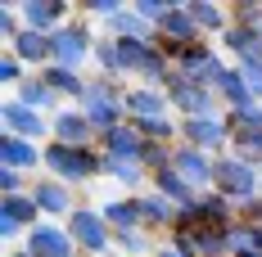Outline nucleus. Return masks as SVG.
I'll return each mask as SVG.
<instances>
[{
	"label": "nucleus",
	"instance_id": "1",
	"mask_svg": "<svg viewBox=\"0 0 262 257\" xmlns=\"http://www.w3.org/2000/svg\"><path fill=\"white\" fill-rule=\"evenodd\" d=\"M127 81H113V77H95L86 81V95L77 100V108L91 118V127H95V135H108V131L127 127Z\"/></svg>",
	"mask_w": 262,
	"mask_h": 257
},
{
	"label": "nucleus",
	"instance_id": "2",
	"mask_svg": "<svg viewBox=\"0 0 262 257\" xmlns=\"http://www.w3.org/2000/svg\"><path fill=\"white\" fill-rule=\"evenodd\" d=\"M46 176L63 180V185H86V180L104 176V154H100V145L95 149H73V145L46 140Z\"/></svg>",
	"mask_w": 262,
	"mask_h": 257
},
{
	"label": "nucleus",
	"instance_id": "3",
	"mask_svg": "<svg viewBox=\"0 0 262 257\" xmlns=\"http://www.w3.org/2000/svg\"><path fill=\"white\" fill-rule=\"evenodd\" d=\"M212 190L217 194H226L231 203H249V199H258L262 194V172L258 167H249L244 158L235 154H222L217 158V167H212Z\"/></svg>",
	"mask_w": 262,
	"mask_h": 257
},
{
	"label": "nucleus",
	"instance_id": "4",
	"mask_svg": "<svg viewBox=\"0 0 262 257\" xmlns=\"http://www.w3.org/2000/svg\"><path fill=\"white\" fill-rule=\"evenodd\" d=\"M63 230L73 235V244H77L86 257H108V253H113V230H108V221H104L100 207L81 203L77 212L63 221Z\"/></svg>",
	"mask_w": 262,
	"mask_h": 257
},
{
	"label": "nucleus",
	"instance_id": "5",
	"mask_svg": "<svg viewBox=\"0 0 262 257\" xmlns=\"http://www.w3.org/2000/svg\"><path fill=\"white\" fill-rule=\"evenodd\" d=\"M50 45H54L50 63H59V68H77L81 73V63L95 59V45H100V41L91 36V23H86V18H73V23H63L50 36Z\"/></svg>",
	"mask_w": 262,
	"mask_h": 257
},
{
	"label": "nucleus",
	"instance_id": "6",
	"mask_svg": "<svg viewBox=\"0 0 262 257\" xmlns=\"http://www.w3.org/2000/svg\"><path fill=\"white\" fill-rule=\"evenodd\" d=\"M181 145H194V149H204V154H212V158L231 154V122H226V113L181 118Z\"/></svg>",
	"mask_w": 262,
	"mask_h": 257
},
{
	"label": "nucleus",
	"instance_id": "7",
	"mask_svg": "<svg viewBox=\"0 0 262 257\" xmlns=\"http://www.w3.org/2000/svg\"><path fill=\"white\" fill-rule=\"evenodd\" d=\"M167 100H172V113H177V118H208V113H222V108H217L222 95H217L212 86H199V81L181 77V73H172V81H167Z\"/></svg>",
	"mask_w": 262,
	"mask_h": 257
},
{
	"label": "nucleus",
	"instance_id": "8",
	"mask_svg": "<svg viewBox=\"0 0 262 257\" xmlns=\"http://www.w3.org/2000/svg\"><path fill=\"white\" fill-rule=\"evenodd\" d=\"M231 63H226V54L217 50L212 41H199V45H185L181 54H177V73L190 81H199V86H212L217 90V81H222V73H226Z\"/></svg>",
	"mask_w": 262,
	"mask_h": 257
},
{
	"label": "nucleus",
	"instance_id": "9",
	"mask_svg": "<svg viewBox=\"0 0 262 257\" xmlns=\"http://www.w3.org/2000/svg\"><path fill=\"white\" fill-rule=\"evenodd\" d=\"M27 194L36 199L41 212H46V221H68L81 207V199L73 194V185H63V180H54V176H32V190H27Z\"/></svg>",
	"mask_w": 262,
	"mask_h": 257
},
{
	"label": "nucleus",
	"instance_id": "10",
	"mask_svg": "<svg viewBox=\"0 0 262 257\" xmlns=\"http://www.w3.org/2000/svg\"><path fill=\"white\" fill-rule=\"evenodd\" d=\"M50 140H59V145H73V149H95L100 145V135H95V127H91V118L81 113L77 104L68 108H59L50 118Z\"/></svg>",
	"mask_w": 262,
	"mask_h": 257
},
{
	"label": "nucleus",
	"instance_id": "11",
	"mask_svg": "<svg viewBox=\"0 0 262 257\" xmlns=\"http://www.w3.org/2000/svg\"><path fill=\"white\" fill-rule=\"evenodd\" d=\"M0 131H9V135H23V140H46L50 135V118L46 113H36V108H27V104H18L14 95L0 104Z\"/></svg>",
	"mask_w": 262,
	"mask_h": 257
},
{
	"label": "nucleus",
	"instance_id": "12",
	"mask_svg": "<svg viewBox=\"0 0 262 257\" xmlns=\"http://www.w3.org/2000/svg\"><path fill=\"white\" fill-rule=\"evenodd\" d=\"M131 199H136V207H140V226H145L149 235H163V239H167V235L177 230V217H181V207L172 203V199H163L158 190L131 194Z\"/></svg>",
	"mask_w": 262,
	"mask_h": 257
},
{
	"label": "nucleus",
	"instance_id": "13",
	"mask_svg": "<svg viewBox=\"0 0 262 257\" xmlns=\"http://www.w3.org/2000/svg\"><path fill=\"white\" fill-rule=\"evenodd\" d=\"M0 167L32 176L36 167H46V145H36V140H23V135H9V131H0Z\"/></svg>",
	"mask_w": 262,
	"mask_h": 257
},
{
	"label": "nucleus",
	"instance_id": "14",
	"mask_svg": "<svg viewBox=\"0 0 262 257\" xmlns=\"http://www.w3.org/2000/svg\"><path fill=\"white\" fill-rule=\"evenodd\" d=\"M23 248H27L32 257H77V253H81L77 244H73V235L63 230L59 221H41L36 230H27Z\"/></svg>",
	"mask_w": 262,
	"mask_h": 257
},
{
	"label": "nucleus",
	"instance_id": "15",
	"mask_svg": "<svg viewBox=\"0 0 262 257\" xmlns=\"http://www.w3.org/2000/svg\"><path fill=\"white\" fill-rule=\"evenodd\" d=\"M18 14H23V23L32 32H41V36H54L63 23H73L68 14H73V5L68 0H18Z\"/></svg>",
	"mask_w": 262,
	"mask_h": 257
},
{
	"label": "nucleus",
	"instance_id": "16",
	"mask_svg": "<svg viewBox=\"0 0 262 257\" xmlns=\"http://www.w3.org/2000/svg\"><path fill=\"white\" fill-rule=\"evenodd\" d=\"M172 167H177L199 194H208V190H212V167H217V158H212V154L194 149V145H177V149H172Z\"/></svg>",
	"mask_w": 262,
	"mask_h": 257
},
{
	"label": "nucleus",
	"instance_id": "17",
	"mask_svg": "<svg viewBox=\"0 0 262 257\" xmlns=\"http://www.w3.org/2000/svg\"><path fill=\"white\" fill-rule=\"evenodd\" d=\"M172 235H185L199 257H231V226L194 221V226H181V230H172Z\"/></svg>",
	"mask_w": 262,
	"mask_h": 257
},
{
	"label": "nucleus",
	"instance_id": "18",
	"mask_svg": "<svg viewBox=\"0 0 262 257\" xmlns=\"http://www.w3.org/2000/svg\"><path fill=\"white\" fill-rule=\"evenodd\" d=\"M145 118H177L167 90H149V86H131L127 90V122H145Z\"/></svg>",
	"mask_w": 262,
	"mask_h": 257
},
{
	"label": "nucleus",
	"instance_id": "19",
	"mask_svg": "<svg viewBox=\"0 0 262 257\" xmlns=\"http://www.w3.org/2000/svg\"><path fill=\"white\" fill-rule=\"evenodd\" d=\"M149 190H158L163 199H172L181 212L199 203V190H194V185H190V180H185L177 167H163V172H154V176H149Z\"/></svg>",
	"mask_w": 262,
	"mask_h": 257
},
{
	"label": "nucleus",
	"instance_id": "20",
	"mask_svg": "<svg viewBox=\"0 0 262 257\" xmlns=\"http://www.w3.org/2000/svg\"><path fill=\"white\" fill-rule=\"evenodd\" d=\"M217 95H222V113H244V108H253V90H249V81H244V73H239V63H231L226 73H222V81H217Z\"/></svg>",
	"mask_w": 262,
	"mask_h": 257
},
{
	"label": "nucleus",
	"instance_id": "21",
	"mask_svg": "<svg viewBox=\"0 0 262 257\" xmlns=\"http://www.w3.org/2000/svg\"><path fill=\"white\" fill-rule=\"evenodd\" d=\"M100 212H104V221H108V230H113V235L145 230V226H140V207H136V199H131V194L104 199V203H100ZM145 235H149V230H145Z\"/></svg>",
	"mask_w": 262,
	"mask_h": 257
},
{
	"label": "nucleus",
	"instance_id": "22",
	"mask_svg": "<svg viewBox=\"0 0 262 257\" xmlns=\"http://www.w3.org/2000/svg\"><path fill=\"white\" fill-rule=\"evenodd\" d=\"M185 9H190V18L199 23V32H204L208 41L231 27V5H217V0H185Z\"/></svg>",
	"mask_w": 262,
	"mask_h": 257
},
{
	"label": "nucleus",
	"instance_id": "23",
	"mask_svg": "<svg viewBox=\"0 0 262 257\" xmlns=\"http://www.w3.org/2000/svg\"><path fill=\"white\" fill-rule=\"evenodd\" d=\"M140 149H145V140H140V131L131 127H118L108 131V135H100V154L104 158H122V162H140Z\"/></svg>",
	"mask_w": 262,
	"mask_h": 257
},
{
	"label": "nucleus",
	"instance_id": "24",
	"mask_svg": "<svg viewBox=\"0 0 262 257\" xmlns=\"http://www.w3.org/2000/svg\"><path fill=\"white\" fill-rule=\"evenodd\" d=\"M36 77L46 81V86H50V90H54V95H59V100L68 95V100H73V104H77L81 95H86V81H91V77H81L77 68H59V63H46V68H41Z\"/></svg>",
	"mask_w": 262,
	"mask_h": 257
},
{
	"label": "nucleus",
	"instance_id": "25",
	"mask_svg": "<svg viewBox=\"0 0 262 257\" xmlns=\"http://www.w3.org/2000/svg\"><path fill=\"white\" fill-rule=\"evenodd\" d=\"M222 54H235V63H244V59H253V54H262V36L258 27H244V23H231L222 36Z\"/></svg>",
	"mask_w": 262,
	"mask_h": 257
},
{
	"label": "nucleus",
	"instance_id": "26",
	"mask_svg": "<svg viewBox=\"0 0 262 257\" xmlns=\"http://www.w3.org/2000/svg\"><path fill=\"white\" fill-rule=\"evenodd\" d=\"M14 100L18 104H27V108H36V113H59V108H63V100H59V95H54L50 86H46V81L36 77V73H27V81L23 86H18V90H14Z\"/></svg>",
	"mask_w": 262,
	"mask_h": 257
},
{
	"label": "nucleus",
	"instance_id": "27",
	"mask_svg": "<svg viewBox=\"0 0 262 257\" xmlns=\"http://www.w3.org/2000/svg\"><path fill=\"white\" fill-rule=\"evenodd\" d=\"M104 27H108V36H113V41H154V23H145L131 5H127V9H118Z\"/></svg>",
	"mask_w": 262,
	"mask_h": 257
},
{
	"label": "nucleus",
	"instance_id": "28",
	"mask_svg": "<svg viewBox=\"0 0 262 257\" xmlns=\"http://www.w3.org/2000/svg\"><path fill=\"white\" fill-rule=\"evenodd\" d=\"M0 217L14 221V226H23V230H36V226L46 221V212L36 207L32 194H9V199H0Z\"/></svg>",
	"mask_w": 262,
	"mask_h": 257
},
{
	"label": "nucleus",
	"instance_id": "29",
	"mask_svg": "<svg viewBox=\"0 0 262 257\" xmlns=\"http://www.w3.org/2000/svg\"><path fill=\"white\" fill-rule=\"evenodd\" d=\"M104 176L118 180L127 194H145L149 190V172L140 167V162H122V158H104Z\"/></svg>",
	"mask_w": 262,
	"mask_h": 257
},
{
	"label": "nucleus",
	"instance_id": "30",
	"mask_svg": "<svg viewBox=\"0 0 262 257\" xmlns=\"http://www.w3.org/2000/svg\"><path fill=\"white\" fill-rule=\"evenodd\" d=\"M95 68H100V77L127 81V63H122V54H118V41H113V36H100V45H95Z\"/></svg>",
	"mask_w": 262,
	"mask_h": 257
},
{
	"label": "nucleus",
	"instance_id": "31",
	"mask_svg": "<svg viewBox=\"0 0 262 257\" xmlns=\"http://www.w3.org/2000/svg\"><path fill=\"white\" fill-rule=\"evenodd\" d=\"M154 244L158 239H149L145 230H131V235H113V248L127 257H154Z\"/></svg>",
	"mask_w": 262,
	"mask_h": 257
},
{
	"label": "nucleus",
	"instance_id": "32",
	"mask_svg": "<svg viewBox=\"0 0 262 257\" xmlns=\"http://www.w3.org/2000/svg\"><path fill=\"white\" fill-rule=\"evenodd\" d=\"M27 73H32V68H27L18 54H9V50L0 54V86H5V90H18L27 81Z\"/></svg>",
	"mask_w": 262,
	"mask_h": 257
},
{
	"label": "nucleus",
	"instance_id": "33",
	"mask_svg": "<svg viewBox=\"0 0 262 257\" xmlns=\"http://www.w3.org/2000/svg\"><path fill=\"white\" fill-rule=\"evenodd\" d=\"M172 149L177 145H145L140 149V167L154 176V172H163V167H172Z\"/></svg>",
	"mask_w": 262,
	"mask_h": 257
},
{
	"label": "nucleus",
	"instance_id": "34",
	"mask_svg": "<svg viewBox=\"0 0 262 257\" xmlns=\"http://www.w3.org/2000/svg\"><path fill=\"white\" fill-rule=\"evenodd\" d=\"M226 122H231V131H253V135H262V104L244 108V113H226Z\"/></svg>",
	"mask_w": 262,
	"mask_h": 257
},
{
	"label": "nucleus",
	"instance_id": "35",
	"mask_svg": "<svg viewBox=\"0 0 262 257\" xmlns=\"http://www.w3.org/2000/svg\"><path fill=\"white\" fill-rule=\"evenodd\" d=\"M27 190H32V176L0 167V199H9V194H27Z\"/></svg>",
	"mask_w": 262,
	"mask_h": 257
},
{
	"label": "nucleus",
	"instance_id": "36",
	"mask_svg": "<svg viewBox=\"0 0 262 257\" xmlns=\"http://www.w3.org/2000/svg\"><path fill=\"white\" fill-rule=\"evenodd\" d=\"M77 9H81V14H91V18H104V23H108V18H113L118 9H127V5H122V0H81Z\"/></svg>",
	"mask_w": 262,
	"mask_h": 257
},
{
	"label": "nucleus",
	"instance_id": "37",
	"mask_svg": "<svg viewBox=\"0 0 262 257\" xmlns=\"http://www.w3.org/2000/svg\"><path fill=\"white\" fill-rule=\"evenodd\" d=\"M239 221L262 226V194H258V199H249V203H239Z\"/></svg>",
	"mask_w": 262,
	"mask_h": 257
},
{
	"label": "nucleus",
	"instance_id": "38",
	"mask_svg": "<svg viewBox=\"0 0 262 257\" xmlns=\"http://www.w3.org/2000/svg\"><path fill=\"white\" fill-rule=\"evenodd\" d=\"M5 257H32V253H27L23 244H18V248H9V253H5Z\"/></svg>",
	"mask_w": 262,
	"mask_h": 257
},
{
	"label": "nucleus",
	"instance_id": "39",
	"mask_svg": "<svg viewBox=\"0 0 262 257\" xmlns=\"http://www.w3.org/2000/svg\"><path fill=\"white\" fill-rule=\"evenodd\" d=\"M235 257H262V253H258V248H244V253H235Z\"/></svg>",
	"mask_w": 262,
	"mask_h": 257
},
{
	"label": "nucleus",
	"instance_id": "40",
	"mask_svg": "<svg viewBox=\"0 0 262 257\" xmlns=\"http://www.w3.org/2000/svg\"><path fill=\"white\" fill-rule=\"evenodd\" d=\"M258 36H262V27H258Z\"/></svg>",
	"mask_w": 262,
	"mask_h": 257
}]
</instances>
